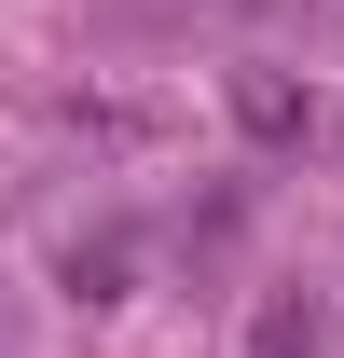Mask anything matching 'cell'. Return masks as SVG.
Here are the masks:
<instances>
[{
  "label": "cell",
  "mask_w": 344,
  "mask_h": 358,
  "mask_svg": "<svg viewBox=\"0 0 344 358\" xmlns=\"http://www.w3.org/2000/svg\"><path fill=\"white\" fill-rule=\"evenodd\" d=\"M234 110H248V138H317V83H289V69H234Z\"/></svg>",
  "instance_id": "cell-1"
},
{
  "label": "cell",
  "mask_w": 344,
  "mask_h": 358,
  "mask_svg": "<svg viewBox=\"0 0 344 358\" xmlns=\"http://www.w3.org/2000/svg\"><path fill=\"white\" fill-rule=\"evenodd\" d=\"M248 358H331V317L303 303V289H275V303H261V331H248Z\"/></svg>",
  "instance_id": "cell-2"
}]
</instances>
